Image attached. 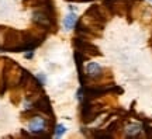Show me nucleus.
I'll list each match as a JSON object with an SVG mask.
<instances>
[{
    "label": "nucleus",
    "mask_w": 152,
    "mask_h": 139,
    "mask_svg": "<svg viewBox=\"0 0 152 139\" xmlns=\"http://www.w3.org/2000/svg\"><path fill=\"white\" fill-rule=\"evenodd\" d=\"M45 128H47V121L41 117H34L28 124V129L33 134H41L42 131H45Z\"/></svg>",
    "instance_id": "f257e3e1"
},
{
    "label": "nucleus",
    "mask_w": 152,
    "mask_h": 139,
    "mask_svg": "<svg viewBox=\"0 0 152 139\" xmlns=\"http://www.w3.org/2000/svg\"><path fill=\"white\" fill-rule=\"evenodd\" d=\"M33 21L37 23L41 27H48L49 25V16L45 14L44 11H35L33 13Z\"/></svg>",
    "instance_id": "f03ea898"
},
{
    "label": "nucleus",
    "mask_w": 152,
    "mask_h": 139,
    "mask_svg": "<svg viewBox=\"0 0 152 139\" xmlns=\"http://www.w3.org/2000/svg\"><path fill=\"white\" fill-rule=\"evenodd\" d=\"M102 70H103L102 69V65H99L97 62H90V63L86 66V72L90 77H97V76H100Z\"/></svg>",
    "instance_id": "7ed1b4c3"
},
{
    "label": "nucleus",
    "mask_w": 152,
    "mask_h": 139,
    "mask_svg": "<svg viewBox=\"0 0 152 139\" xmlns=\"http://www.w3.org/2000/svg\"><path fill=\"white\" fill-rule=\"evenodd\" d=\"M76 18H77V16H76V13H73V11L69 13V14L64 18V27H65V30H72V28L75 27Z\"/></svg>",
    "instance_id": "20e7f679"
},
{
    "label": "nucleus",
    "mask_w": 152,
    "mask_h": 139,
    "mask_svg": "<svg viewBox=\"0 0 152 139\" xmlns=\"http://www.w3.org/2000/svg\"><path fill=\"white\" fill-rule=\"evenodd\" d=\"M140 131H141V125H138V124H131L127 127V134L131 135V136L140 134Z\"/></svg>",
    "instance_id": "39448f33"
},
{
    "label": "nucleus",
    "mask_w": 152,
    "mask_h": 139,
    "mask_svg": "<svg viewBox=\"0 0 152 139\" xmlns=\"http://www.w3.org/2000/svg\"><path fill=\"white\" fill-rule=\"evenodd\" d=\"M65 131H66V127H65V125H62V124H59V125H56L54 135L56 136V138H59V136H62V135L65 134Z\"/></svg>",
    "instance_id": "423d86ee"
},
{
    "label": "nucleus",
    "mask_w": 152,
    "mask_h": 139,
    "mask_svg": "<svg viewBox=\"0 0 152 139\" xmlns=\"http://www.w3.org/2000/svg\"><path fill=\"white\" fill-rule=\"evenodd\" d=\"M38 80L41 82V84H44V83H45V76H44V75H38Z\"/></svg>",
    "instance_id": "0eeeda50"
},
{
    "label": "nucleus",
    "mask_w": 152,
    "mask_h": 139,
    "mask_svg": "<svg viewBox=\"0 0 152 139\" xmlns=\"http://www.w3.org/2000/svg\"><path fill=\"white\" fill-rule=\"evenodd\" d=\"M26 58H27V59H31V58H33V52H30V54H26Z\"/></svg>",
    "instance_id": "6e6552de"
}]
</instances>
